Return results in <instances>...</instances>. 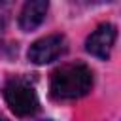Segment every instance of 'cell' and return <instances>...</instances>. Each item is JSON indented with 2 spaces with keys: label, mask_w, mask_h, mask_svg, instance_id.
<instances>
[{
  "label": "cell",
  "mask_w": 121,
  "mask_h": 121,
  "mask_svg": "<svg viewBox=\"0 0 121 121\" xmlns=\"http://www.w3.org/2000/svg\"><path fill=\"white\" fill-rule=\"evenodd\" d=\"M93 87V72L81 62L62 64L51 74L49 91L57 100H74L85 96Z\"/></svg>",
  "instance_id": "1"
},
{
  "label": "cell",
  "mask_w": 121,
  "mask_h": 121,
  "mask_svg": "<svg viewBox=\"0 0 121 121\" xmlns=\"http://www.w3.org/2000/svg\"><path fill=\"white\" fill-rule=\"evenodd\" d=\"M4 100L19 117H28L38 110V95L32 83L25 78H11L4 85Z\"/></svg>",
  "instance_id": "2"
},
{
  "label": "cell",
  "mask_w": 121,
  "mask_h": 121,
  "mask_svg": "<svg viewBox=\"0 0 121 121\" xmlns=\"http://www.w3.org/2000/svg\"><path fill=\"white\" fill-rule=\"evenodd\" d=\"M66 51V38L62 34H47L36 40L28 49V60L34 64H47L57 60Z\"/></svg>",
  "instance_id": "3"
},
{
  "label": "cell",
  "mask_w": 121,
  "mask_h": 121,
  "mask_svg": "<svg viewBox=\"0 0 121 121\" xmlns=\"http://www.w3.org/2000/svg\"><path fill=\"white\" fill-rule=\"evenodd\" d=\"M115 38H117V28L113 25H110V23L100 25L95 32L89 34V38L85 42V49L93 57L106 60L110 57V53H112V47L115 43Z\"/></svg>",
  "instance_id": "4"
},
{
  "label": "cell",
  "mask_w": 121,
  "mask_h": 121,
  "mask_svg": "<svg viewBox=\"0 0 121 121\" xmlns=\"http://www.w3.org/2000/svg\"><path fill=\"white\" fill-rule=\"evenodd\" d=\"M47 8H49V4L45 0L26 2L23 6V9H21V15H19V26H21V30L30 32V30L38 28L43 23V19H45Z\"/></svg>",
  "instance_id": "5"
},
{
  "label": "cell",
  "mask_w": 121,
  "mask_h": 121,
  "mask_svg": "<svg viewBox=\"0 0 121 121\" xmlns=\"http://www.w3.org/2000/svg\"><path fill=\"white\" fill-rule=\"evenodd\" d=\"M4 26H6V17H4V11H2V4H0V36L4 32Z\"/></svg>",
  "instance_id": "6"
},
{
  "label": "cell",
  "mask_w": 121,
  "mask_h": 121,
  "mask_svg": "<svg viewBox=\"0 0 121 121\" xmlns=\"http://www.w3.org/2000/svg\"><path fill=\"white\" fill-rule=\"evenodd\" d=\"M0 121H8V119H6V117H4L2 113H0Z\"/></svg>",
  "instance_id": "7"
}]
</instances>
